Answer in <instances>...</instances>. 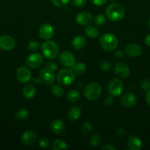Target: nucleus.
<instances>
[{"mask_svg":"<svg viewBox=\"0 0 150 150\" xmlns=\"http://www.w3.org/2000/svg\"><path fill=\"white\" fill-rule=\"evenodd\" d=\"M105 16L111 21H120L125 16L124 7L119 3L110 4L106 8Z\"/></svg>","mask_w":150,"mask_h":150,"instance_id":"nucleus-1","label":"nucleus"},{"mask_svg":"<svg viewBox=\"0 0 150 150\" xmlns=\"http://www.w3.org/2000/svg\"><path fill=\"white\" fill-rule=\"evenodd\" d=\"M41 52L46 58L54 59L59 54V46L54 41L47 40L41 45Z\"/></svg>","mask_w":150,"mask_h":150,"instance_id":"nucleus-2","label":"nucleus"},{"mask_svg":"<svg viewBox=\"0 0 150 150\" xmlns=\"http://www.w3.org/2000/svg\"><path fill=\"white\" fill-rule=\"evenodd\" d=\"M76 79V73L71 68H64L58 72L57 75V82L62 86H68L73 83Z\"/></svg>","mask_w":150,"mask_h":150,"instance_id":"nucleus-3","label":"nucleus"},{"mask_svg":"<svg viewBox=\"0 0 150 150\" xmlns=\"http://www.w3.org/2000/svg\"><path fill=\"white\" fill-rule=\"evenodd\" d=\"M101 47L106 51H114L118 45V39L112 33H106L101 35L99 39Z\"/></svg>","mask_w":150,"mask_h":150,"instance_id":"nucleus-4","label":"nucleus"},{"mask_svg":"<svg viewBox=\"0 0 150 150\" xmlns=\"http://www.w3.org/2000/svg\"><path fill=\"white\" fill-rule=\"evenodd\" d=\"M101 94V86L96 82L88 83L84 89V95L89 100H95L98 99Z\"/></svg>","mask_w":150,"mask_h":150,"instance_id":"nucleus-5","label":"nucleus"},{"mask_svg":"<svg viewBox=\"0 0 150 150\" xmlns=\"http://www.w3.org/2000/svg\"><path fill=\"white\" fill-rule=\"evenodd\" d=\"M44 63V57L41 54L33 53L28 56L25 60V64L28 67L32 69H36L42 65Z\"/></svg>","mask_w":150,"mask_h":150,"instance_id":"nucleus-6","label":"nucleus"},{"mask_svg":"<svg viewBox=\"0 0 150 150\" xmlns=\"http://www.w3.org/2000/svg\"><path fill=\"white\" fill-rule=\"evenodd\" d=\"M124 89V84L121 80L118 79H113L109 82L107 86L108 92L113 97H117L121 94Z\"/></svg>","mask_w":150,"mask_h":150,"instance_id":"nucleus-7","label":"nucleus"},{"mask_svg":"<svg viewBox=\"0 0 150 150\" xmlns=\"http://www.w3.org/2000/svg\"><path fill=\"white\" fill-rule=\"evenodd\" d=\"M16 77L19 82L26 83L30 81L32 79V73L28 67L22 66V67H19L16 70Z\"/></svg>","mask_w":150,"mask_h":150,"instance_id":"nucleus-8","label":"nucleus"},{"mask_svg":"<svg viewBox=\"0 0 150 150\" xmlns=\"http://www.w3.org/2000/svg\"><path fill=\"white\" fill-rule=\"evenodd\" d=\"M59 60L61 64L67 68H72L75 64V58L73 54L68 51H64L60 54Z\"/></svg>","mask_w":150,"mask_h":150,"instance_id":"nucleus-9","label":"nucleus"},{"mask_svg":"<svg viewBox=\"0 0 150 150\" xmlns=\"http://www.w3.org/2000/svg\"><path fill=\"white\" fill-rule=\"evenodd\" d=\"M39 77L41 78L42 83L46 85H50L54 83L56 79L54 72L46 68V67L41 69L40 70Z\"/></svg>","mask_w":150,"mask_h":150,"instance_id":"nucleus-10","label":"nucleus"},{"mask_svg":"<svg viewBox=\"0 0 150 150\" xmlns=\"http://www.w3.org/2000/svg\"><path fill=\"white\" fill-rule=\"evenodd\" d=\"M54 33V27L49 23H44L40 27L39 31H38V35L39 37L43 40L51 39L53 37Z\"/></svg>","mask_w":150,"mask_h":150,"instance_id":"nucleus-11","label":"nucleus"},{"mask_svg":"<svg viewBox=\"0 0 150 150\" xmlns=\"http://www.w3.org/2000/svg\"><path fill=\"white\" fill-rule=\"evenodd\" d=\"M16 42L13 38L9 35H3L0 37V48L3 51H9L13 49Z\"/></svg>","mask_w":150,"mask_h":150,"instance_id":"nucleus-12","label":"nucleus"},{"mask_svg":"<svg viewBox=\"0 0 150 150\" xmlns=\"http://www.w3.org/2000/svg\"><path fill=\"white\" fill-rule=\"evenodd\" d=\"M137 98L134 94L126 93L120 98V103L124 108H132L136 104Z\"/></svg>","mask_w":150,"mask_h":150,"instance_id":"nucleus-13","label":"nucleus"},{"mask_svg":"<svg viewBox=\"0 0 150 150\" xmlns=\"http://www.w3.org/2000/svg\"><path fill=\"white\" fill-rule=\"evenodd\" d=\"M37 139V133L32 130H26L21 136V142L26 146H31Z\"/></svg>","mask_w":150,"mask_h":150,"instance_id":"nucleus-14","label":"nucleus"},{"mask_svg":"<svg viewBox=\"0 0 150 150\" xmlns=\"http://www.w3.org/2000/svg\"><path fill=\"white\" fill-rule=\"evenodd\" d=\"M115 73L120 78H126L129 75V67L124 62H119L114 66Z\"/></svg>","mask_w":150,"mask_h":150,"instance_id":"nucleus-15","label":"nucleus"},{"mask_svg":"<svg viewBox=\"0 0 150 150\" xmlns=\"http://www.w3.org/2000/svg\"><path fill=\"white\" fill-rule=\"evenodd\" d=\"M125 53L130 57H138L142 54L143 48L138 44L131 43L126 46Z\"/></svg>","mask_w":150,"mask_h":150,"instance_id":"nucleus-16","label":"nucleus"},{"mask_svg":"<svg viewBox=\"0 0 150 150\" xmlns=\"http://www.w3.org/2000/svg\"><path fill=\"white\" fill-rule=\"evenodd\" d=\"M50 129H51V132L54 134H61L64 132L65 129H66V125L65 123L62 121L61 120H53L50 125Z\"/></svg>","mask_w":150,"mask_h":150,"instance_id":"nucleus-17","label":"nucleus"},{"mask_svg":"<svg viewBox=\"0 0 150 150\" xmlns=\"http://www.w3.org/2000/svg\"><path fill=\"white\" fill-rule=\"evenodd\" d=\"M92 19L93 16L91 13L88 12H82L76 16V21L79 24L85 26V25L89 24L92 21Z\"/></svg>","mask_w":150,"mask_h":150,"instance_id":"nucleus-18","label":"nucleus"},{"mask_svg":"<svg viewBox=\"0 0 150 150\" xmlns=\"http://www.w3.org/2000/svg\"><path fill=\"white\" fill-rule=\"evenodd\" d=\"M127 146L131 150H140L142 148V142L135 136H131L127 140Z\"/></svg>","mask_w":150,"mask_h":150,"instance_id":"nucleus-19","label":"nucleus"},{"mask_svg":"<svg viewBox=\"0 0 150 150\" xmlns=\"http://www.w3.org/2000/svg\"><path fill=\"white\" fill-rule=\"evenodd\" d=\"M81 114H82V111L80 108L77 105H73L69 108L68 111V119L71 122H76L79 119Z\"/></svg>","mask_w":150,"mask_h":150,"instance_id":"nucleus-20","label":"nucleus"},{"mask_svg":"<svg viewBox=\"0 0 150 150\" xmlns=\"http://www.w3.org/2000/svg\"><path fill=\"white\" fill-rule=\"evenodd\" d=\"M86 45V39L85 37L79 35L73 38L71 41V46L76 50H80Z\"/></svg>","mask_w":150,"mask_h":150,"instance_id":"nucleus-21","label":"nucleus"},{"mask_svg":"<svg viewBox=\"0 0 150 150\" xmlns=\"http://www.w3.org/2000/svg\"><path fill=\"white\" fill-rule=\"evenodd\" d=\"M24 97L26 99H32L35 97V93H36V89L34 86L31 84L26 85L24 87L23 91H22Z\"/></svg>","mask_w":150,"mask_h":150,"instance_id":"nucleus-22","label":"nucleus"},{"mask_svg":"<svg viewBox=\"0 0 150 150\" xmlns=\"http://www.w3.org/2000/svg\"><path fill=\"white\" fill-rule=\"evenodd\" d=\"M74 71L75 72L76 75H83L84 73L86 72L87 70V67L85 65V64L82 62H75L74 65L72 67Z\"/></svg>","mask_w":150,"mask_h":150,"instance_id":"nucleus-23","label":"nucleus"},{"mask_svg":"<svg viewBox=\"0 0 150 150\" xmlns=\"http://www.w3.org/2000/svg\"><path fill=\"white\" fill-rule=\"evenodd\" d=\"M85 33L89 38H96L99 35V31L94 26H88L85 29Z\"/></svg>","mask_w":150,"mask_h":150,"instance_id":"nucleus-24","label":"nucleus"},{"mask_svg":"<svg viewBox=\"0 0 150 150\" xmlns=\"http://www.w3.org/2000/svg\"><path fill=\"white\" fill-rule=\"evenodd\" d=\"M66 98L71 103L76 102L81 98V94L79 91L77 90H71L67 93Z\"/></svg>","mask_w":150,"mask_h":150,"instance_id":"nucleus-25","label":"nucleus"},{"mask_svg":"<svg viewBox=\"0 0 150 150\" xmlns=\"http://www.w3.org/2000/svg\"><path fill=\"white\" fill-rule=\"evenodd\" d=\"M51 148L54 150H60V149H67L68 146L66 142L60 139H56L52 142Z\"/></svg>","mask_w":150,"mask_h":150,"instance_id":"nucleus-26","label":"nucleus"},{"mask_svg":"<svg viewBox=\"0 0 150 150\" xmlns=\"http://www.w3.org/2000/svg\"><path fill=\"white\" fill-rule=\"evenodd\" d=\"M51 93L56 98H61L64 94V89L60 84H54L51 86Z\"/></svg>","mask_w":150,"mask_h":150,"instance_id":"nucleus-27","label":"nucleus"},{"mask_svg":"<svg viewBox=\"0 0 150 150\" xmlns=\"http://www.w3.org/2000/svg\"><path fill=\"white\" fill-rule=\"evenodd\" d=\"M16 117L19 120H25L29 117V112L24 108H20L16 112Z\"/></svg>","mask_w":150,"mask_h":150,"instance_id":"nucleus-28","label":"nucleus"},{"mask_svg":"<svg viewBox=\"0 0 150 150\" xmlns=\"http://www.w3.org/2000/svg\"><path fill=\"white\" fill-rule=\"evenodd\" d=\"M94 23L97 27L100 28L104 26L106 23V18L104 15L98 14L95 18H94Z\"/></svg>","mask_w":150,"mask_h":150,"instance_id":"nucleus-29","label":"nucleus"},{"mask_svg":"<svg viewBox=\"0 0 150 150\" xmlns=\"http://www.w3.org/2000/svg\"><path fill=\"white\" fill-rule=\"evenodd\" d=\"M89 143L93 147H97L101 144V137L98 134H94L90 138Z\"/></svg>","mask_w":150,"mask_h":150,"instance_id":"nucleus-30","label":"nucleus"},{"mask_svg":"<svg viewBox=\"0 0 150 150\" xmlns=\"http://www.w3.org/2000/svg\"><path fill=\"white\" fill-rule=\"evenodd\" d=\"M82 130L84 134H90L93 131V125L89 122H85L82 125Z\"/></svg>","mask_w":150,"mask_h":150,"instance_id":"nucleus-31","label":"nucleus"},{"mask_svg":"<svg viewBox=\"0 0 150 150\" xmlns=\"http://www.w3.org/2000/svg\"><path fill=\"white\" fill-rule=\"evenodd\" d=\"M27 48L30 51H36L37 50L40 48V44L39 42H37V41H30V42H29V44H28Z\"/></svg>","mask_w":150,"mask_h":150,"instance_id":"nucleus-32","label":"nucleus"},{"mask_svg":"<svg viewBox=\"0 0 150 150\" xmlns=\"http://www.w3.org/2000/svg\"><path fill=\"white\" fill-rule=\"evenodd\" d=\"M38 145L41 148H47L49 146V141L47 138L42 137L38 140Z\"/></svg>","mask_w":150,"mask_h":150,"instance_id":"nucleus-33","label":"nucleus"},{"mask_svg":"<svg viewBox=\"0 0 150 150\" xmlns=\"http://www.w3.org/2000/svg\"><path fill=\"white\" fill-rule=\"evenodd\" d=\"M69 1H70V0H51V3H52L54 6L58 7H61L66 5V4L69 2Z\"/></svg>","mask_w":150,"mask_h":150,"instance_id":"nucleus-34","label":"nucleus"},{"mask_svg":"<svg viewBox=\"0 0 150 150\" xmlns=\"http://www.w3.org/2000/svg\"><path fill=\"white\" fill-rule=\"evenodd\" d=\"M46 67L49 69V70H52V71L54 72V73H55L57 70V64H56L55 62H50V61L47 62L46 63Z\"/></svg>","mask_w":150,"mask_h":150,"instance_id":"nucleus-35","label":"nucleus"},{"mask_svg":"<svg viewBox=\"0 0 150 150\" xmlns=\"http://www.w3.org/2000/svg\"><path fill=\"white\" fill-rule=\"evenodd\" d=\"M141 87L144 90H149L150 89V80L148 79H145L141 81Z\"/></svg>","mask_w":150,"mask_h":150,"instance_id":"nucleus-36","label":"nucleus"},{"mask_svg":"<svg viewBox=\"0 0 150 150\" xmlns=\"http://www.w3.org/2000/svg\"><path fill=\"white\" fill-rule=\"evenodd\" d=\"M85 3L86 0H72V4L76 7H82Z\"/></svg>","mask_w":150,"mask_h":150,"instance_id":"nucleus-37","label":"nucleus"},{"mask_svg":"<svg viewBox=\"0 0 150 150\" xmlns=\"http://www.w3.org/2000/svg\"><path fill=\"white\" fill-rule=\"evenodd\" d=\"M116 133L118 137L120 138V139H124L126 136V130L123 127H119V128L117 129Z\"/></svg>","mask_w":150,"mask_h":150,"instance_id":"nucleus-38","label":"nucleus"},{"mask_svg":"<svg viewBox=\"0 0 150 150\" xmlns=\"http://www.w3.org/2000/svg\"><path fill=\"white\" fill-rule=\"evenodd\" d=\"M112 66L111 64H110L109 62L105 61V62H102L101 63V68L102 70H104V71H107V70H110L111 69Z\"/></svg>","mask_w":150,"mask_h":150,"instance_id":"nucleus-39","label":"nucleus"},{"mask_svg":"<svg viewBox=\"0 0 150 150\" xmlns=\"http://www.w3.org/2000/svg\"><path fill=\"white\" fill-rule=\"evenodd\" d=\"M114 103V100H113V96H108L104 100V105L106 106H111L113 105Z\"/></svg>","mask_w":150,"mask_h":150,"instance_id":"nucleus-40","label":"nucleus"},{"mask_svg":"<svg viewBox=\"0 0 150 150\" xmlns=\"http://www.w3.org/2000/svg\"><path fill=\"white\" fill-rule=\"evenodd\" d=\"M91 2L94 4L96 6H103L104 4H106V2L107 1V0H91Z\"/></svg>","mask_w":150,"mask_h":150,"instance_id":"nucleus-41","label":"nucleus"},{"mask_svg":"<svg viewBox=\"0 0 150 150\" xmlns=\"http://www.w3.org/2000/svg\"><path fill=\"white\" fill-rule=\"evenodd\" d=\"M115 56H116V58H123L124 56V52L123 51H121V50H118L115 53Z\"/></svg>","mask_w":150,"mask_h":150,"instance_id":"nucleus-42","label":"nucleus"},{"mask_svg":"<svg viewBox=\"0 0 150 150\" xmlns=\"http://www.w3.org/2000/svg\"><path fill=\"white\" fill-rule=\"evenodd\" d=\"M102 149L103 150H115L116 149V148H115L113 146H112V145L109 144H107L104 145V146H102Z\"/></svg>","mask_w":150,"mask_h":150,"instance_id":"nucleus-43","label":"nucleus"},{"mask_svg":"<svg viewBox=\"0 0 150 150\" xmlns=\"http://www.w3.org/2000/svg\"><path fill=\"white\" fill-rule=\"evenodd\" d=\"M146 100L147 104L150 106V89L147 91L146 95Z\"/></svg>","mask_w":150,"mask_h":150,"instance_id":"nucleus-44","label":"nucleus"},{"mask_svg":"<svg viewBox=\"0 0 150 150\" xmlns=\"http://www.w3.org/2000/svg\"><path fill=\"white\" fill-rule=\"evenodd\" d=\"M145 43L147 46L150 47V34L145 38Z\"/></svg>","mask_w":150,"mask_h":150,"instance_id":"nucleus-45","label":"nucleus"},{"mask_svg":"<svg viewBox=\"0 0 150 150\" xmlns=\"http://www.w3.org/2000/svg\"><path fill=\"white\" fill-rule=\"evenodd\" d=\"M33 82L35 83H36V84H40L41 83H42V81H41L40 77H36L35 79H33Z\"/></svg>","mask_w":150,"mask_h":150,"instance_id":"nucleus-46","label":"nucleus"},{"mask_svg":"<svg viewBox=\"0 0 150 150\" xmlns=\"http://www.w3.org/2000/svg\"><path fill=\"white\" fill-rule=\"evenodd\" d=\"M149 27H150V18H149Z\"/></svg>","mask_w":150,"mask_h":150,"instance_id":"nucleus-47","label":"nucleus"},{"mask_svg":"<svg viewBox=\"0 0 150 150\" xmlns=\"http://www.w3.org/2000/svg\"><path fill=\"white\" fill-rule=\"evenodd\" d=\"M110 1H116V0H110Z\"/></svg>","mask_w":150,"mask_h":150,"instance_id":"nucleus-48","label":"nucleus"}]
</instances>
